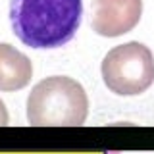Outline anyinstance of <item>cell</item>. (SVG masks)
I'll use <instances>...</instances> for the list:
<instances>
[{
    "instance_id": "1",
    "label": "cell",
    "mask_w": 154,
    "mask_h": 154,
    "mask_svg": "<svg viewBox=\"0 0 154 154\" xmlns=\"http://www.w3.org/2000/svg\"><path fill=\"white\" fill-rule=\"evenodd\" d=\"M83 0H10V23L31 48H60L75 37Z\"/></svg>"
},
{
    "instance_id": "2",
    "label": "cell",
    "mask_w": 154,
    "mask_h": 154,
    "mask_svg": "<svg viewBox=\"0 0 154 154\" xmlns=\"http://www.w3.org/2000/svg\"><path fill=\"white\" fill-rule=\"evenodd\" d=\"M89 116V96L75 79L66 75L45 77L27 96V119L33 125L71 127L83 125Z\"/></svg>"
},
{
    "instance_id": "3",
    "label": "cell",
    "mask_w": 154,
    "mask_h": 154,
    "mask_svg": "<svg viewBox=\"0 0 154 154\" xmlns=\"http://www.w3.org/2000/svg\"><path fill=\"white\" fill-rule=\"evenodd\" d=\"M104 85L119 96L141 94L154 83V56L143 42L114 46L100 66Z\"/></svg>"
},
{
    "instance_id": "4",
    "label": "cell",
    "mask_w": 154,
    "mask_h": 154,
    "mask_svg": "<svg viewBox=\"0 0 154 154\" xmlns=\"http://www.w3.org/2000/svg\"><path fill=\"white\" fill-rule=\"evenodd\" d=\"M143 0H93V31L100 37H122L137 27Z\"/></svg>"
},
{
    "instance_id": "5",
    "label": "cell",
    "mask_w": 154,
    "mask_h": 154,
    "mask_svg": "<svg viewBox=\"0 0 154 154\" xmlns=\"http://www.w3.org/2000/svg\"><path fill=\"white\" fill-rule=\"evenodd\" d=\"M33 77L31 60L8 42H0V91L14 93L29 85Z\"/></svg>"
},
{
    "instance_id": "6",
    "label": "cell",
    "mask_w": 154,
    "mask_h": 154,
    "mask_svg": "<svg viewBox=\"0 0 154 154\" xmlns=\"http://www.w3.org/2000/svg\"><path fill=\"white\" fill-rule=\"evenodd\" d=\"M8 122H10V116H8V110H6V104L0 98V125H8Z\"/></svg>"
}]
</instances>
